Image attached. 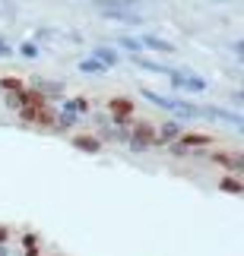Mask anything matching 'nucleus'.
I'll return each instance as SVG.
<instances>
[{
    "instance_id": "f257e3e1",
    "label": "nucleus",
    "mask_w": 244,
    "mask_h": 256,
    "mask_svg": "<svg viewBox=\"0 0 244 256\" xmlns=\"http://www.w3.org/2000/svg\"><path fill=\"white\" fill-rule=\"evenodd\" d=\"M168 82H171V88H178V92H206L209 88V82L203 80L200 73H187V70H174L168 76Z\"/></svg>"
},
{
    "instance_id": "f03ea898",
    "label": "nucleus",
    "mask_w": 244,
    "mask_h": 256,
    "mask_svg": "<svg viewBox=\"0 0 244 256\" xmlns=\"http://www.w3.org/2000/svg\"><path fill=\"white\" fill-rule=\"evenodd\" d=\"M136 42H140V51H155V54H174V44L165 42V38L152 35V32H140L136 35Z\"/></svg>"
},
{
    "instance_id": "7ed1b4c3",
    "label": "nucleus",
    "mask_w": 244,
    "mask_h": 256,
    "mask_svg": "<svg viewBox=\"0 0 244 256\" xmlns=\"http://www.w3.org/2000/svg\"><path fill=\"white\" fill-rule=\"evenodd\" d=\"M89 57H92V60H99L105 70H111V66H121V60H124V54H121V51H114L111 44H95Z\"/></svg>"
},
{
    "instance_id": "20e7f679",
    "label": "nucleus",
    "mask_w": 244,
    "mask_h": 256,
    "mask_svg": "<svg viewBox=\"0 0 244 256\" xmlns=\"http://www.w3.org/2000/svg\"><path fill=\"white\" fill-rule=\"evenodd\" d=\"M105 19H111V22H124V26H143V16L140 10H99Z\"/></svg>"
},
{
    "instance_id": "39448f33",
    "label": "nucleus",
    "mask_w": 244,
    "mask_h": 256,
    "mask_svg": "<svg viewBox=\"0 0 244 256\" xmlns=\"http://www.w3.org/2000/svg\"><path fill=\"white\" fill-rule=\"evenodd\" d=\"M200 117H209V120H225V124L241 126V114L238 111H222V108H212V104H200Z\"/></svg>"
},
{
    "instance_id": "423d86ee",
    "label": "nucleus",
    "mask_w": 244,
    "mask_h": 256,
    "mask_svg": "<svg viewBox=\"0 0 244 256\" xmlns=\"http://www.w3.org/2000/svg\"><path fill=\"white\" fill-rule=\"evenodd\" d=\"M130 64L133 66H140V70H146V73H159V76H171L178 66H168V64H155V60H146V57H140V54H130Z\"/></svg>"
},
{
    "instance_id": "0eeeda50",
    "label": "nucleus",
    "mask_w": 244,
    "mask_h": 256,
    "mask_svg": "<svg viewBox=\"0 0 244 256\" xmlns=\"http://www.w3.org/2000/svg\"><path fill=\"white\" fill-rule=\"evenodd\" d=\"M171 114L181 117V120H197V117H200V104H190V102H181V98H174Z\"/></svg>"
},
{
    "instance_id": "6e6552de",
    "label": "nucleus",
    "mask_w": 244,
    "mask_h": 256,
    "mask_svg": "<svg viewBox=\"0 0 244 256\" xmlns=\"http://www.w3.org/2000/svg\"><path fill=\"white\" fill-rule=\"evenodd\" d=\"M143 98H146V102H152V104H159L162 108V111H168L171 114V108H174V98H168V95H159V92H152V88H143V92H140Z\"/></svg>"
},
{
    "instance_id": "1a4fd4ad",
    "label": "nucleus",
    "mask_w": 244,
    "mask_h": 256,
    "mask_svg": "<svg viewBox=\"0 0 244 256\" xmlns=\"http://www.w3.org/2000/svg\"><path fill=\"white\" fill-rule=\"evenodd\" d=\"M111 48H114V51H130V54H140V42H136V35H118Z\"/></svg>"
},
{
    "instance_id": "9d476101",
    "label": "nucleus",
    "mask_w": 244,
    "mask_h": 256,
    "mask_svg": "<svg viewBox=\"0 0 244 256\" xmlns=\"http://www.w3.org/2000/svg\"><path fill=\"white\" fill-rule=\"evenodd\" d=\"M108 108H111V114L118 117V120H124V117L130 114V102H127V98H111Z\"/></svg>"
},
{
    "instance_id": "9b49d317",
    "label": "nucleus",
    "mask_w": 244,
    "mask_h": 256,
    "mask_svg": "<svg viewBox=\"0 0 244 256\" xmlns=\"http://www.w3.org/2000/svg\"><path fill=\"white\" fill-rule=\"evenodd\" d=\"M80 70H83V73H92V76L108 73V70H105V66H102L99 60H92V57H83V60H80Z\"/></svg>"
},
{
    "instance_id": "f8f14e48",
    "label": "nucleus",
    "mask_w": 244,
    "mask_h": 256,
    "mask_svg": "<svg viewBox=\"0 0 244 256\" xmlns=\"http://www.w3.org/2000/svg\"><path fill=\"white\" fill-rule=\"evenodd\" d=\"M16 51L23 54L26 60H35V57H42V48H38V44H32V42H23V44L16 48Z\"/></svg>"
},
{
    "instance_id": "ddd939ff",
    "label": "nucleus",
    "mask_w": 244,
    "mask_h": 256,
    "mask_svg": "<svg viewBox=\"0 0 244 256\" xmlns=\"http://www.w3.org/2000/svg\"><path fill=\"white\" fill-rule=\"evenodd\" d=\"M159 133H162L159 140H178V136H181V124H178V120H171V124H165Z\"/></svg>"
},
{
    "instance_id": "4468645a",
    "label": "nucleus",
    "mask_w": 244,
    "mask_h": 256,
    "mask_svg": "<svg viewBox=\"0 0 244 256\" xmlns=\"http://www.w3.org/2000/svg\"><path fill=\"white\" fill-rule=\"evenodd\" d=\"M13 54H16V48H13V44H7L4 38H0V57H13Z\"/></svg>"
},
{
    "instance_id": "2eb2a0df",
    "label": "nucleus",
    "mask_w": 244,
    "mask_h": 256,
    "mask_svg": "<svg viewBox=\"0 0 244 256\" xmlns=\"http://www.w3.org/2000/svg\"><path fill=\"white\" fill-rule=\"evenodd\" d=\"M76 146H80V149H89V152L99 149V142H95V140H76Z\"/></svg>"
}]
</instances>
